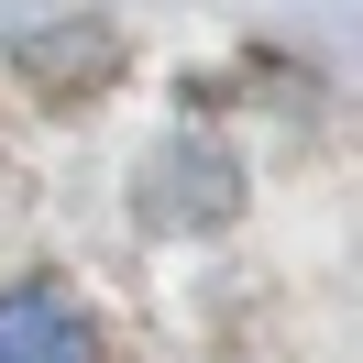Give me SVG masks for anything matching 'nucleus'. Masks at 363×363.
<instances>
[{
  "instance_id": "f257e3e1",
  "label": "nucleus",
  "mask_w": 363,
  "mask_h": 363,
  "mask_svg": "<svg viewBox=\"0 0 363 363\" xmlns=\"http://www.w3.org/2000/svg\"><path fill=\"white\" fill-rule=\"evenodd\" d=\"M0 363H99V330L55 286H11L0 297Z\"/></svg>"
}]
</instances>
